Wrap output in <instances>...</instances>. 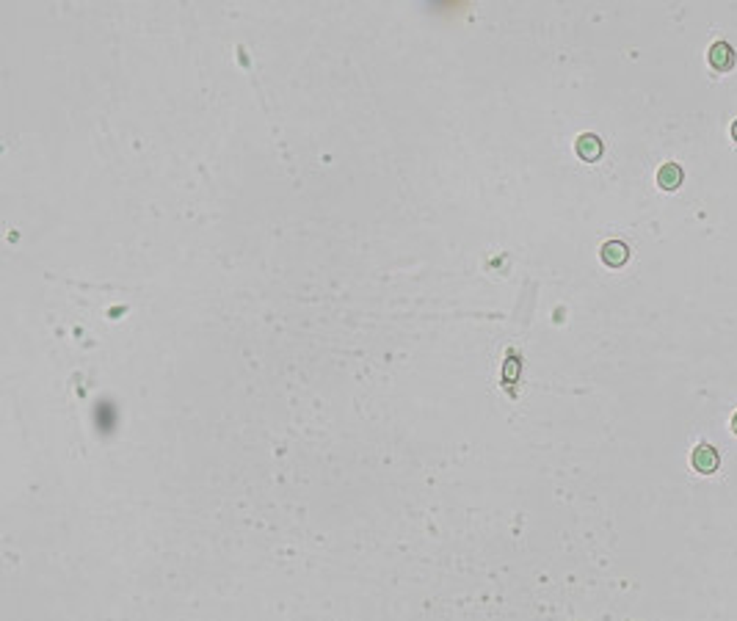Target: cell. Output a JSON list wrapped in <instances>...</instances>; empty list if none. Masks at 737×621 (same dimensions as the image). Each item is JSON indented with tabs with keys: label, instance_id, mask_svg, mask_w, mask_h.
Instances as JSON below:
<instances>
[{
	"label": "cell",
	"instance_id": "cell-1",
	"mask_svg": "<svg viewBox=\"0 0 737 621\" xmlns=\"http://www.w3.org/2000/svg\"><path fill=\"white\" fill-rule=\"evenodd\" d=\"M691 461H693V467H696L702 475H713V472L718 469V453H716V447H710V444H699V447L693 450Z\"/></svg>",
	"mask_w": 737,
	"mask_h": 621
},
{
	"label": "cell",
	"instance_id": "cell-2",
	"mask_svg": "<svg viewBox=\"0 0 737 621\" xmlns=\"http://www.w3.org/2000/svg\"><path fill=\"white\" fill-rule=\"evenodd\" d=\"M707 58H710V64H713L716 69L727 72V69H732V64H735V50H732L727 42H716V44L710 47Z\"/></svg>",
	"mask_w": 737,
	"mask_h": 621
},
{
	"label": "cell",
	"instance_id": "cell-3",
	"mask_svg": "<svg viewBox=\"0 0 737 621\" xmlns=\"http://www.w3.org/2000/svg\"><path fill=\"white\" fill-rule=\"evenodd\" d=\"M680 183H682V169L677 163H663L657 172V186L663 191H674V188H680Z\"/></svg>",
	"mask_w": 737,
	"mask_h": 621
},
{
	"label": "cell",
	"instance_id": "cell-4",
	"mask_svg": "<svg viewBox=\"0 0 737 621\" xmlns=\"http://www.w3.org/2000/svg\"><path fill=\"white\" fill-rule=\"evenodd\" d=\"M577 155H580L583 161H597V158L602 155V141H599L597 136H591V133L580 136V138H577Z\"/></svg>",
	"mask_w": 737,
	"mask_h": 621
},
{
	"label": "cell",
	"instance_id": "cell-5",
	"mask_svg": "<svg viewBox=\"0 0 737 621\" xmlns=\"http://www.w3.org/2000/svg\"><path fill=\"white\" fill-rule=\"evenodd\" d=\"M602 260H605L610 268L624 265V260H627V246H624L621 240H610V243H605V246H602Z\"/></svg>",
	"mask_w": 737,
	"mask_h": 621
},
{
	"label": "cell",
	"instance_id": "cell-6",
	"mask_svg": "<svg viewBox=\"0 0 737 621\" xmlns=\"http://www.w3.org/2000/svg\"><path fill=\"white\" fill-rule=\"evenodd\" d=\"M732 431H735V433H737V414H735V417H732Z\"/></svg>",
	"mask_w": 737,
	"mask_h": 621
},
{
	"label": "cell",
	"instance_id": "cell-7",
	"mask_svg": "<svg viewBox=\"0 0 737 621\" xmlns=\"http://www.w3.org/2000/svg\"><path fill=\"white\" fill-rule=\"evenodd\" d=\"M732 136H735V141H737V122L732 125Z\"/></svg>",
	"mask_w": 737,
	"mask_h": 621
}]
</instances>
